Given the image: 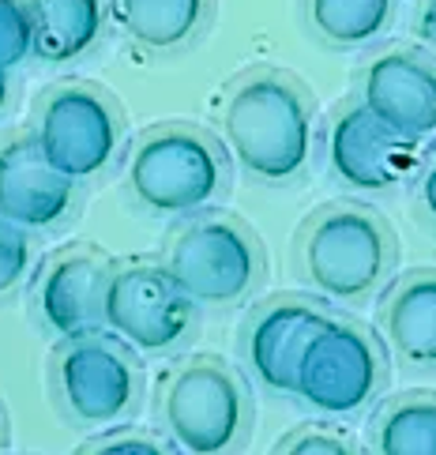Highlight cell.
I'll list each match as a JSON object with an SVG mask.
<instances>
[{
  "label": "cell",
  "mask_w": 436,
  "mask_h": 455,
  "mask_svg": "<svg viewBox=\"0 0 436 455\" xmlns=\"http://www.w3.org/2000/svg\"><path fill=\"white\" fill-rule=\"evenodd\" d=\"M395 8L399 0H305V20L331 50H361L392 30Z\"/></svg>",
  "instance_id": "cell-18"
},
{
  "label": "cell",
  "mask_w": 436,
  "mask_h": 455,
  "mask_svg": "<svg viewBox=\"0 0 436 455\" xmlns=\"http://www.w3.org/2000/svg\"><path fill=\"white\" fill-rule=\"evenodd\" d=\"M166 267L200 308H230L260 286L267 256L237 215L200 211L166 249Z\"/></svg>",
  "instance_id": "cell-4"
},
{
  "label": "cell",
  "mask_w": 436,
  "mask_h": 455,
  "mask_svg": "<svg viewBox=\"0 0 436 455\" xmlns=\"http://www.w3.org/2000/svg\"><path fill=\"white\" fill-rule=\"evenodd\" d=\"M324 320H328L324 301L294 298V294L271 298L264 308L252 313L245 328V362L252 369V377L271 395H294L301 350Z\"/></svg>",
  "instance_id": "cell-13"
},
{
  "label": "cell",
  "mask_w": 436,
  "mask_h": 455,
  "mask_svg": "<svg viewBox=\"0 0 436 455\" xmlns=\"http://www.w3.org/2000/svg\"><path fill=\"white\" fill-rule=\"evenodd\" d=\"M27 267H30V237H27V230L0 215V294H8V290H15L23 283Z\"/></svg>",
  "instance_id": "cell-21"
},
{
  "label": "cell",
  "mask_w": 436,
  "mask_h": 455,
  "mask_svg": "<svg viewBox=\"0 0 436 455\" xmlns=\"http://www.w3.org/2000/svg\"><path fill=\"white\" fill-rule=\"evenodd\" d=\"M353 448L358 444L331 426H301L279 444V451H294V455H324V451L328 455H350Z\"/></svg>",
  "instance_id": "cell-22"
},
{
  "label": "cell",
  "mask_w": 436,
  "mask_h": 455,
  "mask_svg": "<svg viewBox=\"0 0 436 455\" xmlns=\"http://www.w3.org/2000/svg\"><path fill=\"white\" fill-rule=\"evenodd\" d=\"M163 426L170 444L188 455H222L249 433V387L241 372L215 354L185 357L163 392Z\"/></svg>",
  "instance_id": "cell-5"
},
{
  "label": "cell",
  "mask_w": 436,
  "mask_h": 455,
  "mask_svg": "<svg viewBox=\"0 0 436 455\" xmlns=\"http://www.w3.org/2000/svg\"><path fill=\"white\" fill-rule=\"evenodd\" d=\"M8 102V68H0V109Z\"/></svg>",
  "instance_id": "cell-26"
},
{
  "label": "cell",
  "mask_w": 436,
  "mask_h": 455,
  "mask_svg": "<svg viewBox=\"0 0 436 455\" xmlns=\"http://www.w3.org/2000/svg\"><path fill=\"white\" fill-rule=\"evenodd\" d=\"M35 57V20L27 0H0V68H15Z\"/></svg>",
  "instance_id": "cell-20"
},
{
  "label": "cell",
  "mask_w": 436,
  "mask_h": 455,
  "mask_svg": "<svg viewBox=\"0 0 436 455\" xmlns=\"http://www.w3.org/2000/svg\"><path fill=\"white\" fill-rule=\"evenodd\" d=\"M417 192H422V204H425V211L436 219V155H432V162L425 166V173H422V185H417Z\"/></svg>",
  "instance_id": "cell-25"
},
{
  "label": "cell",
  "mask_w": 436,
  "mask_h": 455,
  "mask_svg": "<svg viewBox=\"0 0 436 455\" xmlns=\"http://www.w3.org/2000/svg\"><path fill=\"white\" fill-rule=\"evenodd\" d=\"M373 451L436 455V395H399L373 418Z\"/></svg>",
  "instance_id": "cell-19"
},
{
  "label": "cell",
  "mask_w": 436,
  "mask_h": 455,
  "mask_svg": "<svg viewBox=\"0 0 436 455\" xmlns=\"http://www.w3.org/2000/svg\"><path fill=\"white\" fill-rule=\"evenodd\" d=\"M417 38L436 53V0H425L422 12H417Z\"/></svg>",
  "instance_id": "cell-24"
},
{
  "label": "cell",
  "mask_w": 436,
  "mask_h": 455,
  "mask_svg": "<svg viewBox=\"0 0 436 455\" xmlns=\"http://www.w3.org/2000/svg\"><path fill=\"white\" fill-rule=\"evenodd\" d=\"M128 192L158 219H192L226 192V155L196 124H155L128 155Z\"/></svg>",
  "instance_id": "cell-3"
},
{
  "label": "cell",
  "mask_w": 436,
  "mask_h": 455,
  "mask_svg": "<svg viewBox=\"0 0 436 455\" xmlns=\"http://www.w3.org/2000/svg\"><path fill=\"white\" fill-rule=\"evenodd\" d=\"M358 102L414 143L436 136V60L422 50H387L373 57L361 72Z\"/></svg>",
  "instance_id": "cell-11"
},
{
  "label": "cell",
  "mask_w": 436,
  "mask_h": 455,
  "mask_svg": "<svg viewBox=\"0 0 436 455\" xmlns=\"http://www.w3.org/2000/svg\"><path fill=\"white\" fill-rule=\"evenodd\" d=\"M417 143L387 128L365 102H350L328 124V166L346 188L392 192L414 170Z\"/></svg>",
  "instance_id": "cell-10"
},
{
  "label": "cell",
  "mask_w": 436,
  "mask_h": 455,
  "mask_svg": "<svg viewBox=\"0 0 436 455\" xmlns=\"http://www.w3.org/2000/svg\"><path fill=\"white\" fill-rule=\"evenodd\" d=\"M380 328L402 365L436 369V267L402 275L387 290Z\"/></svg>",
  "instance_id": "cell-15"
},
{
  "label": "cell",
  "mask_w": 436,
  "mask_h": 455,
  "mask_svg": "<svg viewBox=\"0 0 436 455\" xmlns=\"http://www.w3.org/2000/svg\"><path fill=\"white\" fill-rule=\"evenodd\" d=\"M30 140L57 173L72 177L75 185L94 181L121 155L124 117L102 87L64 84L45 91V99L38 102Z\"/></svg>",
  "instance_id": "cell-8"
},
{
  "label": "cell",
  "mask_w": 436,
  "mask_h": 455,
  "mask_svg": "<svg viewBox=\"0 0 436 455\" xmlns=\"http://www.w3.org/2000/svg\"><path fill=\"white\" fill-rule=\"evenodd\" d=\"M75 211V181L42 158L38 143L23 136L0 148V215L35 230H57Z\"/></svg>",
  "instance_id": "cell-14"
},
{
  "label": "cell",
  "mask_w": 436,
  "mask_h": 455,
  "mask_svg": "<svg viewBox=\"0 0 436 455\" xmlns=\"http://www.w3.org/2000/svg\"><path fill=\"white\" fill-rule=\"evenodd\" d=\"M0 433H4V426H0Z\"/></svg>",
  "instance_id": "cell-27"
},
{
  "label": "cell",
  "mask_w": 436,
  "mask_h": 455,
  "mask_svg": "<svg viewBox=\"0 0 436 455\" xmlns=\"http://www.w3.org/2000/svg\"><path fill=\"white\" fill-rule=\"evenodd\" d=\"M399 241L380 211L365 204L320 207L297 237L301 279L324 301L365 305L392 279Z\"/></svg>",
  "instance_id": "cell-2"
},
{
  "label": "cell",
  "mask_w": 436,
  "mask_h": 455,
  "mask_svg": "<svg viewBox=\"0 0 436 455\" xmlns=\"http://www.w3.org/2000/svg\"><path fill=\"white\" fill-rule=\"evenodd\" d=\"M113 15L139 50L177 53L203 35L211 0H113Z\"/></svg>",
  "instance_id": "cell-17"
},
{
  "label": "cell",
  "mask_w": 436,
  "mask_h": 455,
  "mask_svg": "<svg viewBox=\"0 0 436 455\" xmlns=\"http://www.w3.org/2000/svg\"><path fill=\"white\" fill-rule=\"evenodd\" d=\"M196 308L166 264H124L109 271L102 320L139 357H166L188 343Z\"/></svg>",
  "instance_id": "cell-9"
},
{
  "label": "cell",
  "mask_w": 436,
  "mask_h": 455,
  "mask_svg": "<svg viewBox=\"0 0 436 455\" xmlns=\"http://www.w3.org/2000/svg\"><path fill=\"white\" fill-rule=\"evenodd\" d=\"M35 20V57L45 64L83 60L109 23L106 0H27Z\"/></svg>",
  "instance_id": "cell-16"
},
{
  "label": "cell",
  "mask_w": 436,
  "mask_h": 455,
  "mask_svg": "<svg viewBox=\"0 0 436 455\" xmlns=\"http://www.w3.org/2000/svg\"><path fill=\"white\" fill-rule=\"evenodd\" d=\"M109 264L94 249H64L45 264L35 286V313L53 339H79L106 331L102 305L109 286Z\"/></svg>",
  "instance_id": "cell-12"
},
{
  "label": "cell",
  "mask_w": 436,
  "mask_h": 455,
  "mask_svg": "<svg viewBox=\"0 0 436 455\" xmlns=\"http://www.w3.org/2000/svg\"><path fill=\"white\" fill-rule=\"evenodd\" d=\"M384 384L387 369L377 339L361 323L328 313L301 350L294 395L320 418L346 421L369 411L380 399Z\"/></svg>",
  "instance_id": "cell-6"
},
{
  "label": "cell",
  "mask_w": 436,
  "mask_h": 455,
  "mask_svg": "<svg viewBox=\"0 0 436 455\" xmlns=\"http://www.w3.org/2000/svg\"><path fill=\"white\" fill-rule=\"evenodd\" d=\"M222 136L252 181L286 185L309 170L316 148L313 102L297 79L256 68L237 79L222 106Z\"/></svg>",
  "instance_id": "cell-1"
},
{
  "label": "cell",
  "mask_w": 436,
  "mask_h": 455,
  "mask_svg": "<svg viewBox=\"0 0 436 455\" xmlns=\"http://www.w3.org/2000/svg\"><path fill=\"white\" fill-rule=\"evenodd\" d=\"M87 451H124V455H143V451H170L173 444H163L147 436L143 429H124V426H109L102 429L99 441H87Z\"/></svg>",
  "instance_id": "cell-23"
},
{
  "label": "cell",
  "mask_w": 436,
  "mask_h": 455,
  "mask_svg": "<svg viewBox=\"0 0 436 455\" xmlns=\"http://www.w3.org/2000/svg\"><path fill=\"white\" fill-rule=\"evenodd\" d=\"M53 395L83 429L124 426L143 403L139 354L109 331L64 339L53 357Z\"/></svg>",
  "instance_id": "cell-7"
}]
</instances>
